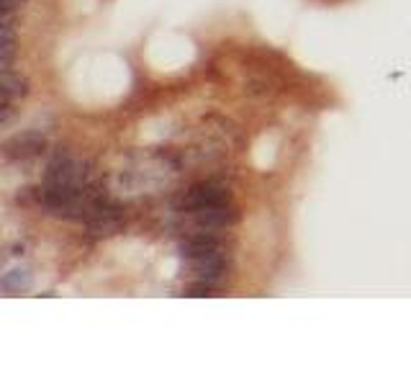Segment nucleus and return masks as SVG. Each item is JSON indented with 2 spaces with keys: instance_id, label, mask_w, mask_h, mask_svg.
Here are the masks:
<instances>
[{
  "instance_id": "obj_1",
  "label": "nucleus",
  "mask_w": 411,
  "mask_h": 386,
  "mask_svg": "<svg viewBox=\"0 0 411 386\" xmlns=\"http://www.w3.org/2000/svg\"><path fill=\"white\" fill-rule=\"evenodd\" d=\"M221 203H232V193L218 183H198L183 196V209L191 214L209 206H221Z\"/></svg>"
},
{
  "instance_id": "obj_2",
  "label": "nucleus",
  "mask_w": 411,
  "mask_h": 386,
  "mask_svg": "<svg viewBox=\"0 0 411 386\" xmlns=\"http://www.w3.org/2000/svg\"><path fill=\"white\" fill-rule=\"evenodd\" d=\"M47 147V139L36 132H24V134L10 137L8 142L3 144V155L6 160H31L36 155H42Z\"/></svg>"
},
{
  "instance_id": "obj_7",
  "label": "nucleus",
  "mask_w": 411,
  "mask_h": 386,
  "mask_svg": "<svg viewBox=\"0 0 411 386\" xmlns=\"http://www.w3.org/2000/svg\"><path fill=\"white\" fill-rule=\"evenodd\" d=\"M29 93V80L24 75H13L10 70L3 72V83H0V98L6 103L16 101V98H24Z\"/></svg>"
},
{
  "instance_id": "obj_3",
  "label": "nucleus",
  "mask_w": 411,
  "mask_h": 386,
  "mask_svg": "<svg viewBox=\"0 0 411 386\" xmlns=\"http://www.w3.org/2000/svg\"><path fill=\"white\" fill-rule=\"evenodd\" d=\"M180 252L185 261H198V258H213V255H224V245L218 237L211 232H201L195 237H188L180 242Z\"/></svg>"
},
{
  "instance_id": "obj_4",
  "label": "nucleus",
  "mask_w": 411,
  "mask_h": 386,
  "mask_svg": "<svg viewBox=\"0 0 411 386\" xmlns=\"http://www.w3.org/2000/svg\"><path fill=\"white\" fill-rule=\"evenodd\" d=\"M193 219L201 229L234 227L236 222H239V211L232 203H221V206H209V209L193 211Z\"/></svg>"
},
{
  "instance_id": "obj_8",
  "label": "nucleus",
  "mask_w": 411,
  "mask_h": 386,
  "mask_svg": "<svg viewBox=\"0 0 411 386\" xmlns=\"http://www.w3.org/2000/svg\"><path fill=\"white\" fill-rule=\"evenodd\" d=\"M0 286H3V291L6 294H24V291H29L31 288V273L29 270H8L6 276L0 278Z\"/></svg>"
},
{
  "instance_id": "obj_5",
  "label": "nucleus",
  "mask_w": 411,
  "mask_h": 386,
  "mask_svg": "<svg viewBox=\"0 0 411 386\" xmlns=\"http://www.w3.org/2000/svg\"><path fill=\"white\" fill-rule=\"evenodd\" d=\"M191 263V276L195 281H206V284H218L221 278L227 276V261L224 255H213V258H198Z\"/></svg>"
},
{
  "instance_id": "obj_9",
  "label": "nucleus",
  "mask_w": 411,
  "mask_h": 386,
  "mask_svg": "<svg viewBox=\"0 0 411 386\" xmlns=\"http://www.w3.org/2000/svg\"><path fill=\"white\" fill-rule=\"evenodd\" d=\"M213 291H216V284H206V281H195L185 288L188 296H213Z\"/></svg>"
},
{
  "instance_id": "obj_6",
  "label": "nucleus",
  "mask_w": 411,
  "mask_h": 386,
  "mask_svg": "<svg viewBox=\"0 0 411 386\" xmlns=\"http://www.w3.org/2000/svg\"><path fill=\"white\" fill-rule=\"evenodd\" d=\"M85 222L92 235H113L121 229V217L113 209H103V206H95Z\"/></svg>"
}]
</instances>
